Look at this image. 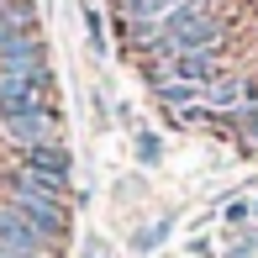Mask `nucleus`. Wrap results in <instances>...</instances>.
<instances>
[{
  "mask_svg": "<svg viewBox=\"0 0 258 258\" xmlns=\"http://www.w3.org/2000/svg\"><path fill=\"white\" fill-rule=\"evenodd\" d=\"M0 190H6V206H16L27 221H37L48 237H58V242L69 237V201L32 190V184L21 179V169H6V174H0Z\"/></svg>",
  "mask_w": 258,
  "mask_h": 258,
  "instance_id": "f257e3e1",
  "label": "nucleus"
},
{
  "mask_svg": "<svg viewBox=\"0 0 258 258\" xmlns=\"http://www.w3.org/2000/svg\"><path fill=\"white\" fill-rule=\"evenodd\" d=\"M0 242L16 248V253H27V258H58V253H63L58 237H48L37 221H27L16 206H6V201H0Z\"/></svg>",
  "mask_w": 258,
  "mask_h": 258,
  "instance_id": "f03ea898",
  "label": "nucleus"
},
{
  "mask_svg": "<svg viewBox=\"0 0 258 258\" xmlns=\"http://www.w3.org/2000/svg\"><path fill=\"white\" fill-rule=\"evenodd\" d=\"M37 105H53V69H37V74H0V116L37 111Z\"/></svg>",
  "mask_w": 258,
  "mask_h": 258,
  "instance_id": "7ed1b4c3",
  "label": "nucleus"
},
{
  "mask_svg": "<svg viewBox=\"0 0 258 258\" xmlns=\"http://www.w3.org/2000/svg\"><path fill=\"white\" fill-rule=\"evenodd\" d=\"M0 132L16 148H37V143H58V105H37V111H16L0 116Z\"/></svg>",
  "mask_w": 258,
  "mask_h": 258,
  "instance_id": "20e7f679",
  "label": "nucleus"
},
{
  "mask_svg": "<svg viewBox=\"0 0 258 258\" xmlns=\"http://www.w3.org/2000/svg\"><path fill=\"white\" fill-rule=\"evenodd\" d=\"M16 163L21 169H37V174H48V179H74V153H69L63 148V137H58V143H37V148H16Z\"/></svg>",
  "mask_w": 258,
  "mask_h": 258,
  "instance_id": "39448f33",
  "label": "nucleus"
},
{
  "mask_svg": "<svg viewBox=\"0 0 258 258\" xmlns=\"http://www.w3.org/2000/svg\"><path fill=\"white\" fill-rule=\"evenodd\" d=\"M248 95H253V85H248V79H242V74H227V69H221V74L201 90V105H206V111H216V116H232V111H237V105L248 100Z\"/></svg>",
  "mask_w": 258,
  "mask_h": 258,
  "instance_id": "423d86ee",
  "label": "nucleus"
},
{
  "mask_svg": "<svg viewBox=\"0 0 258 258\" xmlns=\"http://www.w3.org/2000/svg\"><path fill=\"white\" fill-rule=\"evenodd\" d=\"M37 37V11H32V0H11V6H0V53L16 48V42Z\"/></svg>",
  "mask_w": 258,
  "mask_h": 258,
  "instance_id": "0eeeda50",
  "label": "nucleus"
},
{
  "mask_svg": "<svg viewBox=\"0 0 258 258\" xmlns=\"http://www.w3.org/2000/svg\"><path fill=\"white\" fill-rule=\"evenodd\" d=\"M201 90L206 85H184V79H163V85H153V100L163 105L169 116H179V111H190V105H201Z\"/></svg>",
  "mask_w": 258,
  "mask_h": 258,
  "instance_id": "6e6552de",
  "label": "nucleus"
},
{
  "mask_svg": "<svg viewBox=\"0 0 258 258\" xmlns=\"http://www.w3.org/2000/svg\"><path fill=\"white\" fill-rule=\"evenodd\" d=\"M169 232H174V216H158L153 227H143V232H137V237H132V248H137V253H153L158 242L169 237Z\"/></svg>",
  "mask_w": 258,
  "mask_h": 258,
  "instance_id": "1a4fd4ad",
  "label": "nucleus"
},
{
  "mask_svg": "<svg viewBox=\"0 0 258 258\" xmlns=\"http://www.w3.org/2000/svg\"><path fill=\"white\" fill-rule=\"evenodd\" d=\"M258 253V232H237V237L221 248V258H253Z\"/></svg>",
  "mask_w": 258,
  "mask_h": 258,
  "instance_id": "9d476101",
  "label": "nucleus"
},
{
  "mask_svg": "<svg viewBox=\"0 0 258 258\" xmlns=\"http://www.w3.org/2000/svg\"><path fill=\"white\" fill-rule=\"evenodd\" d=\"M158 158H163L158 132H137V163H158Z\"/></svg>",
  "mask_w": 258,
  "mask_h": 258,
  "instance_id": "9b49d317",
  "label": "nucleus"
},
{
  "mask_svg": "<svg viewBox=\"0 0 258 258\" xmlns=\"http://www.w3.org/2000/svg\"><path fill=\"white\" fill-rule=\"evenodd\" d=\"M221 221H227V227H248V221H253V201H227Z\"/></svg>",
  "mask_w": 258,
  "mask_h": 258,
  "instance_id": "f8f14e48",
  "label": "nucleus"
},
{
  "mask_svg": "<svg viewBox=\"0 0 258 258\" xmlns=\"http://www.w3.org/2000/svg\"><path fill=\"white\" fill-rule=\"evenodd\" d=\"M85 27H90V48L105 53V21H100V11H95V6H85Z\"/></svg>",
  "mask_w": 258,
  "mask_h": 258,
  "instance_id": "ddd939ff",
  "label": "nucleus"
},
{
  "mask_svg": "<svg viewBox=\"0 0 258 258\" xmlns=\"http://www.w3.org/2000/svg\"><path fill=\"white\" fill-rule=\"evenodd\" d=\"M79 258H111V248H105L100 237H90V242H85V253H79Z\"/></svg>",
  "mask_w": 258,
  "mask_h": 258,
  "instance_id": "4468645a",
  "label": "nucleus"
},
{
  "mask_svg": "<svg viewBox=\"0 0 258 258\" xmlns=\"http://www.w3.org/2000/svg\"><path fill=\"white\" fill-rule=\"evenodd\" d=\"M0 258H27V253H16V248H6V242H0Z\"/></svg>",
  "mask_w": 258,
  "mask_h": 258,
  "instance_id": "2eb2a0df",
  "label": "nucleus"
},
{
  "mask_svg": "<svg viewBox=\"0 0 258 258\" xmlns=\"http://www.w3.org/2000/svg\"><path fill=\"white\" fill-rule=\"evenodd\" d=\"M253 221H258V201H253Z\"/></svg>",
  "mask_w": 258,
  "mask_h": 258,
  "instance_id": "dca6fc26",
  "label": "nucleus"
},
{
  "mask_svg": "<svg viewBox=\"0 0 258 258\" xmlns=\"http://www.w3.org/2000/svg\"><path fill=\"white\" fill-rule=\"evenodd\" d=\"M0 6H11V0H0Z\"/></svg>",
  "mask_w": 258,
  "mask_h": 258,
  "instance_id": "f3484780",
  "label": "nucleus"
}]
</instances>
